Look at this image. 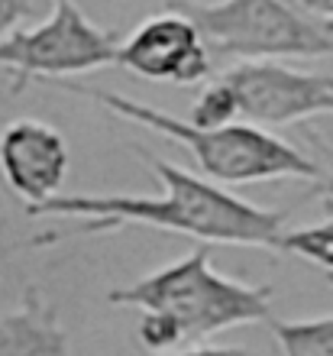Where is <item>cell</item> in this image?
<instances>
[{
	"label": "cell",
	"instance_id": "6da1fadb",
	"mask_svg": "<svg viewBox=\"0 0 333 356\" xmlns=\"http://www.w3.org/2000/svg\"><path fill=\"white\" fill-rule=\"evenodd\" d=\"M136 156L146 162V169L162 185L159 197L139 195H56L42 204L26 207L29 217H81V227L72 230L74 236L107 234L123 224H146L168 234H185L211 243L233 246H262L275 250L285 214L256 207L243 197L223 191V188L204 181L185 172L175 162L149 156L146 149L133 146Z\"/></svg>",
	"mask_w": 333,
	"mask_h": 356
},
{
	"label": "cell",
	"instance_id": "7a4b0ae2",
	"mask_svg": "<svg viewBox=\"0 0 333 356\" xmlns=\"http://www.w3.org/2000/svg\"><path fill=\"white\" fill-rule=\"evenodd\" d=\"M107 301L143 311L139 343L165 350L181 340H204L227 327L266 321L272 289L227 279L213 272L207 250H195L181 263L111 291Z\"/></svg>",
	"mask_w": 333,
	"mask_h": 356
},
{
	"label": "cell",
	"instance_id": "3957f363",
	"mask_svg": "<svg viewBox=\"0 0 333 356\" xmlns=\"http://www.w3.org/2000/svg\"><path fill=\"white\" fill-rule=\"evenodd\" d=\"M49 85L62 88V91H74L91 97L94 104L107 107L111 113L133 120L146 130L168 136V140L181 143L191 159L201 165L204 175L227 181V185H246V181H272V178H311L314 181L320 175V165L314 159H307L301 149H295L291 143L278 140L272 133L259 130V127H243V123H230V127H191L188 120H175L172 113H162L156 107H149L143 101L123 97L117 91H104V88L78 85L68 78H56Z\"/></svg>",
	"mask_w": 333,
	"mask_h": 356
},
{
	"label": "cell",
	"instance_id": "277c9868",
	"mask_svg": "<svg viewBox=\"0 0 333 356\" xmlns=\"http://www.w3.org/2000/svg\"><path fill=\"white\" fill-rule=\"evenodd\" d=\"M204 39L207 49L236 58L333 56V33L288 0H168Z\"/></svg>",
	"mask_w": 333,
	"mask_h": 356
},
{
	"label": "cell",
	"instance_id": "5b68a950",
	"mask_svg": "<svg viewBox=\"0 0 333 356\" xmlns=\"http://www.w3.org/2000/svg\"><path fill=\"white\" fill-rule=\"evenodd\" d=\"M117 49V29H101L74 0H52V13L39 26L0 36V68L13 75L10 91L19 94L33 78L56 81L113 65Z\"/></svg>",
	"mask_w": 333,
	"mask_h": 356
},
{
	"label": "cell",
	"instance_id": "8992f818",
	"mask_svg": "<svg viewBox=\"0 0 333 356\" xmlns=\"http://www.w3.org/2000/svg\"><path fill=\"white\" fill-rule=\"evenodd\" d=\"M236 107L259 127H285L317 113H333V78L298 72L278 58H243L227 68Z\"/></svg>",
	"mask_w": 333,
	"mask_h": 356
},
{
	"label": "cell",
	"instance_id": "52a82bcc",
	"mask_svg": "<svg viewBox=\"0 0 333 356\" xmlns=\"http://www.w3.org/2000/svg\"><path fill=\"white\" fill-rule=\"evenodd\" d=\"M117 65L149 81L197 85L211 72V56L191 19L175 10L143 19L117 49Z\"/></svg>",
	"mask_w": 333,
	"mask_h": 356
},
{
	"label": "cell",
	"instance_id": "ba28073f",
	"mask_svg": "<svg viewBox=\"0 0 333 356\" xmlns=\"http://www.w3.org/2000/svg\"><path fill=\"white\" fill-rule=\"evenodd\" d=\"M68 172V146L49 123L13 120L0 130V175L26 207L58 195Z\"/></svg>",
	"mask_w": 333,
	"mask_h": 356
},
{
	"label": "cell",
	"instance_id": "9c48e42d",
	"mask_svg": "<svg viewBox=\"0 0 333 356\" xmlns=\"http://www.w3.org/2000/svg\"><path fill=\"white\" fill-rule=\"evenodd\" d=\"M0 356H74L39 289H26L17 308L0 314Z\"/></svg>",
	"mask_w": 333,
	"mask_h": 356
},
{
	"label": "cell",
	"instance_id": "30bf717a",
	"mask_svg": "<svg viewBox=\"0 0 333 356\" xmlns=\"http://www.w3.org/2000/svg\"><path fill=\"white\" fill-rule=\"evenodd\" d=\"M272 334L285 356H333V318L272 321Z\"/></svg>",
	"mask_w": 333,
	"mask_h": 356
},
{
	"label": "cell",
	"instance_id": "8fae6325",
	"mask_svg": "<svg viewBox=\"0 0 333 356\" xmlns=\"http://www.w3.org/2000/svg\"><path fill=\"white\" fill-rule=\"evenodd\" d=\"M275 250L301 256L307 263L320 266L324 272H333V220L317 224V227H301V230H291V234H282Z\"/></svg>",
	"mask_w": 333,
	"mask_h": 356
},
{
	"label": "cell",
	"instance_id": "7c38bea8",
	"mask_svg": "<svg viewBox=\"0 0 333 356\" xmlns=\"http://www.w3.org/2000/svg\"><path fill=\"white\" fill-rule=\"evenodd\" d=\"M236 113H240L236 97H233L230 85L220 78V81H213V85H207L201 91L197 104L191 107L188 123H191V127H204V130H213V127H230Z\"/></svg>",
	"mask_w": 333,
	"mask_h": 356
},
{
	"label": "cell",
	"instance_id": "4fadbf2b",
	"mask_svg": "<svg viewBox=\"0 0 333 356\" xmlns=\"http://www.w3.org/2000/svg\"><path fill=\"white\" fill-rule=\"evenodd\" d=\"M33 0H0V36H7L17 29V23H23L26 17H33Z\"/></svg>",
	"mask_w": 333,
	"mask_h": 356
},
{
	"label": "cell",
	"instance_id": "5bb4252c",
	"mask_svg": "<svg viewBox=\"0 0 333 356\" xmlns=\"http://www.w3.org/2000/svg\"><path fill=\"white\" fill-rule=\"evenodd\" d=\"M291 7L304 10V13H314V17L327 19V23H333V0H288Z\"/></svg>",
	"mask_w": 333,
	"mask_h": 356
},
{
	"label": "cell",
	"instance_id": "9a60e30c",
	"mask_svg": "<svg viewBox=\"0 0 333 356\" xmlns=\"http://www.w3.org/2000/svg\"><path fill=\"white\" fill-rule=\"evenodd\" d=\"M175 356H250V353L240 347H227V350L207 347V350H188V353H175Z\"/></svg>",
	"mask_w": 333,
	"mask_h": 356
},
{
	"label": "cell",
	"instance_id": "2e32d148",
	"mask_svg": "<svg viewBox=\"0 0 333 356\" xmlns=\"http://www.w3.org/2000/svg\"><path fill=\"white\" fill-rule=\"evenodd\" d=\"M314 181H317V188H320V195L333 201V159L327 162V169H320V175H317Z\"/></svg>",
	"mask_w": 333,
	"mask_h": 356
},
{
	"label": "cell",
	"instance_id": "e0dca14e",
	"mask_svg": "<svg viewBox=\"0 0 333 356\" xmlns=\"http://www.w3.org/2000/svg\"><path fill=\"white\" fill-rule=\"evenodd\" d=\"M327 282H330V285H333V272H327Z\"/></svg>",
	"mask_w": 333,
	"mask_h": 356
},
{
	"label": "cell",
	"instance_id": "ac0fdd59",
	"mask_svg": "<svg viewBox=\"0 0 333 356\" xmlns=\"http://www.w3.org/2000/svg\"><path fill=\"white\" fill-rule=\"evenodd\" d=\"M327 29H330V33H333V23H327Z\"/></svg>",
	"mask_w": 333,
	"mask_h": 356
}]
</instances>
